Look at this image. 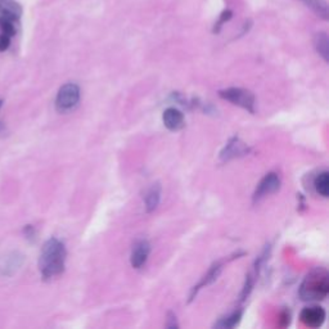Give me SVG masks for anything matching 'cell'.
Listing matches in <instances>:
<instances>
[{
	"label": "cell",
	"instance_id": "cell-1",
	"mask_svg": "<svg viewBox=\"0 0 329 329\" xmlns=\"http://www.w3.org/2000/svg\"><path fill=\"white\" fill-rule=\"evenodd\" d=\"M66 247L59 239L51 238L44 243L39 258V268L44 280L61 275L66 265Z\"/></svg>",
	"mask_w": 329,
	"mask_h": 329
},
{
	"label": "cell",
	"instance_id": "cell-2",
	"mask_svg": "<svg viewBox=\"0 0 329 329\" xmlns=\"http://www.w3.org/2000/svg\"><path fill=\"white\" fill-rule=\"evenodd\" d=\"M329 293V275L325 269L316 268L303 278L298 295L302 301H321Z\"/></svg>",
	"mask_w": 329,
	"mask_h": 329
},
{
	"label": "cell",
	"instance_id": "cell-3",
	"mask_svg": "<svg viewBox=\"0 0 329 329\" xmlns=\"http://www.w3.org/2000/svg\"><path fill=\"white\" fill-rule=\"evenodd\" d=\"M219 96L223 99H225V101L230 102V103L246 109V111H248L250 113H255V96H253L250 90H247V89L228 88L219 91Z\"/></svg>",
	"mask_w": 329,
	"mask_h": 329
},
{
	"label": "cell",
	"instance_id": "cell-4",
	"mask_svg": "<svg viewBox=\"0 0 329 329\" xmlns=\"http://www.w3.org/2000/svg\"><path fill=\"white\" fill-rule=\"evenodd\" d=\"M79 102L80 88L74 82H68L58 90L56 98V109L59 113H67L76 108Z\"/></svg>",
	"mask_w": 329,
	"mask_h": 329
},
{
	"label": "cell",
	"instance_id": "cell-5",
	"mask_svg": "<svg viewBox=\"0 0 329 329\" xmlns=\"http://www.w3.org/2000/svg\"><path fill=\"white\" fill-rule=\"evenodd\" d=\"M280 188V178L278 174L275 173H269L261 179V181L258 183L257 188H256L255 193H253V202H258L263 198H265L266 196L275 193Z\"/></svg>",
	"mask_w": 329,
	"mask_h": 329
},
{
	"label": "cell",
	"instance_id": "cell-6",
	"mask_svg": "<svg viewBox=\"0 0 329 329\" xmlns=\"http://www.w3.org/2000/svg\"><path fill=\"white\" fill-rule=\"evenodd\" d=\"M300 319L309 328H319L325 320V311L320 306H308L301 311Z\"/></svg>",
	"mask_w": 329,
	"mask_h": 329
},
{
	"label": "cell",
	"instance_id": "cell-7",
	"mask_svg": "<svg viewBox=\"0 0 329 329\" xmlns=\"http://www.w3.org/2000/svg\"><path fill=\"white\" fill-rule=\"evenodd\" d=\"M149 252H151V244L146 239H140L136 242L133 247L130 256V263L134 269H140L148 260Z\"/></svg>",
	"mask_w": 329,
	"mask_h": 329
},
{
	"label": "cell",
	"instance_id": "cell-8",
	"mask_svg": "<svg viewBox=\"0 0 329 329\" xmlns=\"http://www.w3.org/2000/svg\"><path fill=\"white\" fill-rule=\"evenodd\" d=\"M250 152V148L243 143L239 138H231L230 140L228 142L224 149L220 153V158L223 161H229V159H233L236 157H242L246 156L247 153Z\"/></svg>",
	"mask_w": 329,
	"mask_h": 329
},
{
	"label": "cell",
	"instance_id": "cell-9",
	"mask_svg": "<svg viewBox=\"0 0 329 329\" xmlns=\"http://www.w3.org/2000/svg\"><path fill=\"white\" fill-rule=\"evenodd\" d=\"M162 121L163 125L170 131H179L185 126V120H184L183 112L178 108L170 107L162 114Z\"/></svg>",
	"mask_w": 329,
	"mask_h": 329
},
{
	"label": "cell",
	"instance_id": "cell-10",
	"mask_svg": "<svg viewBox=\"0 0 329 329\" xmlns=\"http://www.w3.org/2000/svg\"><path fill=\"white\" fill-rule=\"evenodd\" d=\"M21 7L12 0H2L0 2V21L14 22L21 17Z\"/></svg>",
	"mask_w": 329,
	"mask_h": 329
},
{
	"label": "cell",
	"instance_id": "cell-11",
	"mask_svg": "<svg viewBox=\"0 0 329 329\" xmlns=\"http://www.w3.org/2000/svg\"><path fill=\"white\" fill-rule=\"evenodd\" d=\"M221 269H223V265H221L220 263H218V264H214L213 266H211L210 268V270L207 271V274H206V275L203 276V278H202V280L199 281L198 284H197L196 287H194L193 290H192V293H191V296H189V301H192L194 298V296L197 295V293H198V291L201 290L202 287H204V286H208V284H211V283H214V281L216 280V279H218V276L220 275V273H221Z\"/></svg>",
	"mask_w": 329,
	"mask_h": 329
},
{
	"label": "cell",
	"instance_id": "cell-12",
	"mask_svg": "<svg viewBox=\"0 0 329 329\" xmlns=\"http://www.w3.org/2000/svg\"><path fill=\"white\" fill-rule=\"evenodd\" d=\"M159 199H161V186H159V184H153L147 191L146 197H144L147 213H152V211L156 210L159 203Z\"/></svg>",
	"mask_w": 329,
	"mask_h": 329
},
{
	"label": "cell",
	"instance_id": "cell-13",
	"mask_svg": "<svg viewBox=\"0 0 329 329\" xmlns=\"http://www.w3.org/2000/svg\"><path fill=\"white\" fill-rule=\"evenodd\" d=\"M314 44H315V49L325 62H328L329 59V41L328 36L324 32H320V34L315 35V40H314Z\"/></svg>",
	"mask_w": 329,
	"mask_h": 329
},
{
	"label": "cell",
	"instance_id": "cell-14",
	"mask_svg": "<svg viewBox=\"0 0 329 329\" xmlns=\"http://www.w3.org/2000/svg\"><path fill=\"white\" fill-rule=\"evenodd\" d=\"M314 186L315 191L320 194L321 197L326 198L329 194V174L328 171H323L319 174L314 180Z\"/></svg>",
	"mask_w": 329,
	"mask_h": 329
},
{
	"label": "cell",
	"instance_id": "cell-15",
	"mask_svg": "<svg viewBox=\"0 0 329 329\" xmlns=\"http://www.w3.org/2000/svg\"><path fill=\"white\" fill-rule=\"evenodd\" d=\"M308 7H310L319 17L323 19H328V6L325 0H301Z\"/></svg>",
	"mask_w": 329,
	"mask_h": 329
},
{
	"label": "cell",
	"instance_id": "cell-16",
	"mask_svg": "<svg viewBox=\"0 0 329 329\" xmlns=\"http://www.w3.org/2000/svg\"><path fill=\"white\" fill-rule=\"evenodd\" d=\"M241 318L242 311H234V313H231L230 315H228L226 318L220 319V320L215 324V326L216 328H234V326L241 321Z\"/></svg>",
	"mask_w": 329,
	"mask_h": 329
},
{
	"label": "cell",
	"instance_id": "cell-17",
	"mask_svg": "<svg viewBox=\"0 0 329 329\" xmlns=\"http://www.w3.org/2000/svg\"><path fill=\"white\" fill-rule=\"evenodd\" d=\"M0 29L6 34L7 36L12 37L16 34V27H14V22L12 21H0Z\"/></svg>",
	"mask_w": 329,
	"mask_h": 329
},
{
	"label": "cell",
	"instance_id": "cell-18",
	"mask_svg": "<svg viewBox=\"0 0 329 329\" xmlns=\"http://www.w3.org/2000/svg\"><path fill=\"white\" fill-rule=\"evenodd\" d=\"M231 16H233V13H231V11H229V9H226V11H224L223 13H221L220 18H219L218 24L215 25V29H214V32H219V31H220L221 26H223V25L225 24L226 21H229V19L231 18Z\"/></svg>",
	"mask_w": 329,
	"mask_h": 329
},
{
	"label": "cell",
	"instance_id": "cell-19",
	"mask_svg": "<svg viewBox=\"0 0 329 329\" xmlns=\"http://www.w3.org/2000/svg\"><path fill=\"white\" fill-rule=\"evenodd\" d=\"M11 45V37L6 34L0 35V52H6Z\"/></svg>",
	"mask_w": 329,
	"mask_h": 329
},
{
	"label": "cell",
	"instance_id": "cell-20",
	"mask_svg": "<svg viewBox=\"0 0 329 329\" xmlns=\"http://www.w3.org/2000/svg\"><path fill=\"white\" fill-rule=\"evenodd\" d=\"M166 326L168 328H178L179 324L176 323V316L173 313L168 314V320H166Z\"/></svg>",
	"mask_w": 329,
	"mask_h": 329
},
{
	"label": "cell",
	"instance_id": "cell-21",
	"mask_svg": "<svg viewBox=\"0 0 329 329\" xmlns=\"http://www.w3.org/2000/svg\"><path fill=\"white\" fill-rule=\"evenodd\" d=\"M280 326H287L288 325V324H290V319H291V315H290V313H288V311L287 310H284L283 313L280 314Z\"/></svg>",
	"mask_w": 329,
	"mask_h": 329
},
{
	"label": "cell",
	"instance_id": "cell-22",
	"mask_svg": "<svg viewBox=\"0 0 329 329\" xmlns=\"http://www.w3.org/2000/svg\"><path fill=\"white\" fill-rule=\"evenodd\" d=\"M25 236L27 237V238L29 239H32L34 238V236H35V231H34V228H32L31 225H27L26 228H25Z\"/></svg>",
	"mask_w": 329,
	"mask_h": 329
},
{
	"label": "cell",
	"instance_id": "cell-23",
	"mask_svg": "<svg viewBox=\"0 0 329 329\" xmlns=\"http://www.w3.org/2000/svg\"><path fill=\"white\" fill-rule=\"evenodd\" d=\"M2 106H3V101L0 99V108H2Z\"/></svg>",
	"mask_w": 329,
	"mask_h": 329
}]
</instances>
